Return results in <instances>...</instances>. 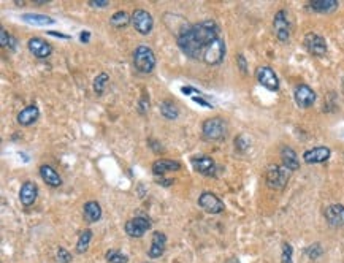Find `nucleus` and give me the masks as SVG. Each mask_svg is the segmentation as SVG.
I'll return each instance as SVG.
<instances>
[{
    "label": "nucleus",
    "mask_w": 344,
    "mask_h": 263,
    "mask_svg": "<svg viewBox=\"0 0 344 263\" xmlns=\"http://www.w3.org/2000/svg\"><path fill=\"white\" fill-rule=\"evenodd\" d=\"M10 41H11V35L7 34L5 29H0V45H2L4 48H8Z\"/></svg>",
    "instance_id": "nucleus-34"
},
{
    "label": "nucleus",
    "mask_w": 344,
    "mask_h": 263,
    "mask_svg": "<svg viewBox=\"0 0 344 263\" xmlns=\"http://www.w3.org/2000/svg\"><path fill=\"white\" fill-rule=\"evenodd\" d=\"M134 65L141 73H151L155 68V54L148 46H138L134 51Z\"/></svg>",
    "instance_id": "nucleus-2"
},
{
    "label": "nucleus",
    "mask_w": 344,
    "mask_h": 263,
    "mask_svg": "<svg viewBox=\"0 0 344 263\" xmlns=\"http://www.w3.org/2000/svg\"><path fill=\"white\" fill-rule=\"evenodd\" d=\"M305 46L306 49L312 54V56H325L327 54V43L324 40V37H321L319 34H308L305 37Z\"/></svg>",
    "instance_id": "nucleus-12"
},
{
    "label": "nucleus",
    "mask_w": 344,
    "mask_h": 263,
    "mask_svg": "<svg viewBox=\"0 0 344 263\" xmlns=\"http://www.w3.org/2000/svg\"><path fill=\"white\" fill-rule=\"evenodd\" d=\"M167 247V236L161 231H154L152 233V243H151V249L148 252V255L151 258H159L164 255Z\"/></svg>",
    "instance_id": "nucleus-17"
},
{
    "label": "nucleus",
    "mask_w": 344,
    "mask_h": 263,
    "mask_svg": "<svg viewBox=\"0 0 344 263\" xmlns=\"http://www.w3.org/2000/svg\"><path fill=\"white\" fill-rule=\"evenodd\" d=\"M80 38H81V41H83V43H88V41H89V38H91V32H88V31H86V32H81Z\"/></svg>",
    "instance_id": "nucleus-38"
},
{
    "label": "nucleus",
    "mask_w": 344,
    "mask_h": 263,
    "mask_svg": "<svg viewBox=\"0 0 344 263\" xmlns=\"http://www.w3.org/2000/svg\"><path fill=\"white\" fill-rule=\"evenodd\" d=\"M225 57V41L219 37L218 40H214L209 48L205 51L202 61L209 65V67H214V65H219Z\"/></svg>",
    "instance_id": "nucleus-5"
},
{
    "label": "nucleus",
    "mask_w": 344,
    "mask_h": 263,
    "mask_svg": "<svg viewBox=\"0 0 344 263\" xmlns=\"http://www.w3.org/2000/svg\"><path fill=\"white\" fill-rule=\"evenodd\" d=\"M38 116H40V110H38L35 105H31V107L24 108V110L18 114V122H19L21 125H24V127L32 125V124L38 119Z\"/></svg>",
    "instance_id": "nucleus-22"
},
{
    "label": "nucleus",
    "mask_w": 344,
    "mask_h": 263,
    "mask_svg": "<svg viewBox=\"0 0 344 263\" xmlns=\"http://www.w3.org/2000/svg\"><path fill=\"white\" fill-rule=\"evenodd\" d=\"M325 219L332 227H342L344 225V206L339 203L330 204L325 209Z\"/></svg>",
    "instance_id": "nucleus-16"
},
{
    "label": "nucleus",
    "mask_w": 344,
    "mask_h": 263,
    "mask_svg": "<svg viewBox=\"0 0 344 263\" xmlns=\"http://www.w3.org/2000/svg\"><path fill=\"white\" fill-rule=\"evenodd\" d=\"M161 113H162V116L165 119L175 121V119H178V116H179V108L173 103V101L164 100L161 103Z\"/></svg>",
    "instance_id": "nucleus-26"
},
{
    "label": "nucleus",
    "mask_w": 344,
    "mask_h": 263,
    "mask_svg": "<svg viewBox=\"0 0 344 263\" xmlns=\"http://www.w3.org/2000/svg\"><path fill=\"white\" fill-rule=\"evenodd\" d=\"M91 238H92V231L91 230H84L81 235H80V240L76 243V252L78 254H84L86 251L89 249V243H91Z\"/></svg>",
    "instance_id": "nucleus-28"
},
{
    "label": "nucleus",
    "mask_w": 344,
    "mask_h": 263,
    "mask_svg": "<svg viewBox=\"0 0 344 263\" xmlns=\"http://www.w3.org/2000/svg\"><path fill=\"white\" fill-rule=\"evenodd\" d=\"M40 174H41L43 181L51 187H59L62 184V178L59 176V173H57L51 165H41Z\"/></svg>",
    "instance_id": "nucleus-20"
},
{
    "label": "nucleus",
    "mask_w": 344,
    "mask_h": 263,
    "mask_svg": "<svg viewBox=\"0 0 344 263\" xmlns=\"http://www.w3.org/2000/svg\"><path fill=\"white\" fill-rule=\"evenodd\" d=\"M219 37H221L219 25L214 21H203L186 27L178 35V46L191 59L202 61L205 51Z\"/></svg>",
    "instance_id": "nucleus-1"
},
{
    "label": "nucleus",
    "mask_w": 344,
    "mask_h": 263,
    "mask_svg": "<svg viewBox=\"0 0 344 263\" xmlns=\"http://www.w3.org/2000/svg\"><path fill=\"white\" fill-rule=\"evenodd\" d=\"M49 35H52V37H59V38H65V40L70 38L68 35H64V34H59V32H49Z\"/></svg>",
    "instance_id": "nucleus-39"
},
{
    "label": "nucleus",
    "mask_w": 344,
    "mask_h": 263,
    "mask_svg": "<svg viewBox=\"0 0 344 263\" xmlns=\"http://www.w3.org/2000/svg\"><path fill=\"white\" fill-rule=\"evenodd\" d=\"M130 21H132V18L128 16V14H127L125 11H116V13H114L113 16L110 18V24H111L113 27H116V29H124V27H127Z\"/></svg>",
    "instance_id": "nucleus-27"
},
{
    "label": "nucleus",
    "mask_w": 344,
    "mask_h": 263,
    "mask_svg": "<svg viewBox=\"0 0 344 263\" xmlns=\"http://www.w3.org/2000/svg\"><path fill=\"white\" fill-rule=\"evenodd\" d=\"M151 228V221L148 216H137L125 224V233L130 238H141Z\"/></svg>",
    "instance_id": "nucleus-8"
},
{
    "label": "nucleus",
    "mask_w": 344,
    "mask_h": 263,
    "mask_svg": "<svg viewBox=\"0 0 344 263\" xmlns=\"http://www.w3.org/2000/svg\"><path fill=\"white\" fill-rule=\"evenodd\" d=\"M83 213H84V219L88 222H97L100 221V217H102V208H100V204L97 201L84 203Z\"/></svg>",
    "instance_id": "nucleus-23"
},
{
    "label": "nucleus",
    "mask_w": 344,
    "mask_h": 263,
    "mask_svg": "<svg viewBox=\"0 0 344 263\" xmlns=\"http://www.w3.org/2000/svg\"><path fill=\"white\" fill-rule=\"evenodd\" d=\"M309 7L317 13H333L338 8L336 0H312Z\"/></svg>",
    "instance_id": "nucleus-25"
},
{
    "label": "nucleus",
    "mask_w": 344,
    "mask_h": 263,
    "mask_svg": "<svg viewBox=\"0 0 344 263\" xmlns=\"http://www.w3.org/2000/svg\"><path fill=\"white\" fill-rule=\"evenodd\" d=\"M89 5L95 7V8H105V7H108V0H91Z\"/></svg>",
    "instance_id": "nucleus-36"
},
{
    "label": "nucleus",
    "mask_w": 344,
    "mask_h": 263,
    "mask_svg": "<svg viewBox=\"0 0 344 263\" xmlns=\"http://www.w3.org/2000/svg\"><path fill=\"white\" fill-rule=\"evenodd\" d=\"M37 192L38 189L34 182L31 181H25L22 186H21V191H19V200L21 203L24 204V206H31V204L35 203L37 200Z\"/></svg>",
    "instance_id": "nucleus-19"
},
{
    "label": "nucleus",
    "mask_w": 344,
    "mask_h": 263,
    "mask_svg": "<svg viewBox=\"0 0 344 263\" xmlns=\"http://www.w3.org/2000/svg\"><path fill=\"white\" fill-rule=\"evenodd\" d=\"M255 78L265 87V89H268L271 92L279 91V80L276 76V73L273 71V68H270L267 65L259 67L255 70Z\"/></svg>",
    "instance_id": "nucleus-7"
},
{
    "label": "nucleus",
    "mask_w": 344,
    "mask_h": 263,
    "mask_svg": "<svg viewBox=\"0 0 344 263\" xmlns=\"http://www.w3.org/2000/svg\"><path fill=\"white\" fill-rule=\"evenodd\" d=\"M238 65H240V68H241V71H243V73H246V71H248V67H246V59H245V56H243V54H240V56H238Z\"/></svg>",
    "instance_id": "nucleus-37"
},
{
    "label": "nucleus",
    "mask_w": 344,
    "mask_h": 263,
    "mask_svg": "<svg viewBox=\"0 0 344 263\" xmlns=\"http://www.w3.org/2000/svg\"><path fill=\"white\" fill-rule=\"evenodd\" d=\"M282 263H292V246L289 243L282 244Z\"/></svg>",
    "instance_id": "nucleus-32"
},
{
    "label": "nucleus",
    "mask_w": 344,
    "mask_h": 263,
    "mask_svg": "<svg viewBox=\"0 0 344 263\" xmlns=\"http://www.w3.org/2000/svg\"><path fill=\"white\" fill-rule=\"evenodd\" d=\"M281 159H282V167H285L289 171H294V170H298L300 168V162H298V157L295 154V151L289 146H285L281 151Z\"/></svg>",
    "instance_id": "nucleus-21"
},
{
    "label": "nucleus",
    "mask_w": 344,
    "mask_h": 263,
    "mask_svg": "<svg viewBox=\"0 0 344 263\" xmlns=\"http://www.w3.org/2000/svg\"><path fill=\"white\" fill-rule=\"evenodd\" d=\"M203 137L211 141H221L227 135V124L221 118H211L206 119L202 125Z\"/></svg>",
    "instance_id": "nucleus-4"
},
{
    "label": "nucleus",
    "mask_w": 344,
    "mask_h": 263,
    "mask_svg": "<svg viewBox=\"0 0 344 263\" xmlns=\"http://www.w3.org/2000/svg\"><path fill=\"white\" fill-rule=\"evenodd\" d=\"M108 263H128V257L125 254H122L121 251L116 249H110L105 255Z\"/></svg>",
    "instance_id": "nucleus-29"
},
{
    "label": "nucleus",
    "mask_w": 344,
    "mask_h": 263,
    "mask_svg": "<svg viewBox=\"0 0 344 263\" xmlns=\"http://www.w3.org/2000/svg\"><path fill=\"white\" fill-rule=\"evenodd\" d=\"M198 204L200 208L205 209L209 214H219L224 211V203L221 201L219 197H216L211 192H203L198 197Z\"/></svg>",
    "instance_id": "nucleus-10"
},
{
    "label": "nucleus",
    "mask_w": 344,
    "mask_h": 263,
    "mask_svg": "<svg viewBox=\"0 0 344 263\" xmlns=\"http://www.w3.org/2000/svg\"><path fill=\"white\" fill-rule=\"evenodd\" d=\"M245 140H246V137H245V135H241V137H238V138H236V148H238L241 152H245V151L249 148V144H251L249 141H245Z\"/></svg>",
    "instance_id": "nucleus-35"
},
{
    "label": "nucleus",
    "mask_w": 344,
    "mask_h": 263,
    "mask_svg": "<svg viewBox=\"0 0 344 263\" xmlns=\"http://www.w3.org/2000/svg\"><path fill=\"white\" fill-rule=\"evenodd\" d=\"M27 46H29V51H31L35 57H38V59H46V57L51 56V52H52V46L49 43L38 37H34L29 40Z\"/></svg>",
    "instance_id": "nucleus-14"
},
{
    "label": "nucleus",
    "mask_w": 344,
    "mask_h": 263,
    "mask_svg": "<svg viewBox=\"0 0 344 263\" xmlns=\"http://www.w3.org/2000/svg\"><path fill=\"white\" fill-rule=\"evenodd\" d=\"M192 162V167L195 168V171L205 174V176H216V170H218V165L216 162L208 157V155H195L191 159Z\"/></svg>",
    "instance_id": "nucleus-11"
},
{
    "label": "nucleus",
    "mask_w": 344,
    "mask_h": 263,
    "mask_svg": "<svg viewBox=\"0 0 344 263\" xmlns=\"http://www.w3.org/2000/svg\"><path fill=\"white\" fill-rule=\"evenodd\" d=\"M178 170H181V164L176 162V160L161 159V160H155L152 164V173L155 176H162V174H165L168 171H178Z\"/></svg>",
    "instance_id": "nucleus-18"
},
{
    "label": "nucleus",
    "mask_w": 344,
    "mask_h": 263,
    "mask_svg": "<svg viewBox=\"0 0 344 263\" xmlns=\"http://www.w3.org/2000/svg\"><path fill=\"white\" fill-rule=\"evenodd\" d=\"M57 260H59L61 263H70L71 254L67 249H64V247H59V249H57Z\"/></svg>",
    "instance_id": "nucleus-33"
},
{
    "label": "nucleus",
    "mask_w": 344,
    "mask_h": 263,
    "mask_svg": "<svg viewBox=\"0 0 344 263\" xmlns=\"http://www.w3.org/2000/svg\"><path fill=\"white\" fill-rule=\"evenodd\" d=\"M332 155V151L325 148V146H317V148H312L309 151H306L303 154V160L306 164H322L325 160H328Z\"/></svg>",
    "instance_id": "nucleus-15"
},
{
    "label": "nucleus",
    "mask_w": 344,
    "mask_h": 263,
    "mask_svg": "<svg viewBox=\"0 0 344 263\" xmlns=\"http://www.w3.org/2000/svg\"><path fill=\"white\" fill-rule=\"evenodd\" d=\"M24 22L31 24V25H51L56 21L46 14H37V13H25L22 16Z\"/></svg>",
    "instance_id": "nucleus-24"
},
{
    "label": "nucleus",
    "mask_w": 344,
    "mask_h": 263,
    "mask_svg": "<svg viewBox=\"0 0 344 263\" xmlns=\"http://www.w3.org/2000/svg\"><path fill=\"white\" fill-rule=\"evenodd\" d=\"M322 246L319 244V243H314L312 246H309L308 249H306V254L311 257V258H317V257H321L322 255Z\"/></svg>",
    "instance_id": "nucleus-31"
},
{
    "label": "nucleus",
    "mask_w": 344,
    "mask_h": 263,
    "mask_svg": "<svg viewBox=\"0 0 344 263\" xmlns=\"http://www.w3.org/2000/svg\"><path fill=\"white\" fill-rule=\"evenodd\" d=\"M132 24L135 27V31L141 35H148L151 34L152 27H154V19L151 16V13L143 10V8H138L132 13Z\"/></svg>",
    "instance_id": "nucleus-6"
},
{
    "label": "nucleus",
    "mask_w": 344,
    "mask_h": 263,
    "mask_svg": "<svg viewBox=\"0 0 344 263\" xmlns=\"http://www.w3.org/2000/svg\"><path fill=\"white\" fill-rule=\"evenodd\" d=\"M289 174L290 171L285 167H279V165H270L267 168V184L271 189H276V191H282L289 181Z\"/></svg>",
    "instance_id": "nucleus-3"
},
{
    "label": "nucleus",
    "mask_w": 344,
    "mask_h": 263,
    "mask_svg": "<svg viewBox=\"0 0 344 263\" xmlns=\"http://www.w3.org/2000/svg\"><path fill=\"white\" fill-rule=\"evenodd\" d=\"M273 27H275V34H276L279 41H282V43L289 41V38H290V22H289V18H287V13H285L284 10H279L275 14Z\"/></svg>",
    "instance_id": "nucleus-9"
},
{
    "label": "nucleus",
    "mask_w": 344,
    "mask_h": 263,
    "mask_svg": "<svg viewBox=\"0 0 344 263\" xmlns=\"http://www.w3.org/2000/svg\"><path fill=\"white\" fill-rule=\"evenodd\" d=\"M295 101L298 107L309 108L316 101V92H314L308 84H300L295 89Z\"/></svg>",
    "instance_id": "nucleus-13"
},
{
    "label": "nucleus",
    "mask_w": 344,
    "mask_h": 263,
    "mask_svg": "<svg viewBox=\"0 0 344 263\" xmlns=\"http://www.w3.org/2000/svg\"><path fill=\"white\" fill-rule=\"evenodd\" d=\"M108 81H110V76L107 75V73H100V75H97L95 80H94V92H95L97 95L103 94L105 86H107Z\"/></svg>",
    "instance_id": "nucleus-30"
}]
</instances>
